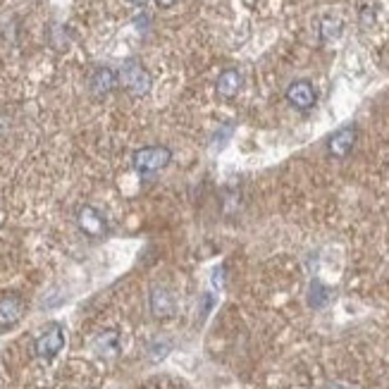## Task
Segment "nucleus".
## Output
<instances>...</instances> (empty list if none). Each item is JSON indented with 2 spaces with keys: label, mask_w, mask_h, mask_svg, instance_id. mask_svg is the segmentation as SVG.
I'll list each match as a JSON object with an SVG mask.
<instances>
[{
  "label": "nucleus",
  "mask_w": 389,
  "mask_h": 389,
  "mask_svg": "<svg viewBox=\"0 0 389 389\" xmlns=\"http://www.w3.org/2000/svg\"><path fill=\"white\" fill-rule=\"evenodd\" d=\"M148 308L155 320H172L177 315V296L168 285H153L148 289Z\"/></svg>",
  "instance_id": "4"
},
{
  "label": "nucleus",
  "mask_w": 389,
  "mask_h": 389,
  "mask_svg": "<svg viewBox=\"0 0 389 389\" xmlns=\"http://www.w3.org/2000/svg\"><path fill=\"white\" fill-rule=\"evenodd\" d=\"M356 141H358V129H356L354 124H346V127L337 129L327 138V153L341 160V158H346L354 150Z\"/></svg>",
  "instance_id": "7"
},
{
  "label": "nucleus",
  "mask_w": 389,
  "mask_h": 389,
  "mask_svg": "<svg viewBox=\"0 0 389 389\" xmlns=\"http://www.w3.org/2000/svg\"><path fill=\"white\" fill-rule=\"evenodd\" d=\"M117 75H120V84L129 91L131 96H146L150 91V84H153L150 82L148 70L143 67L138 60H127Z\"/></svg>",
  "instance_id": "2"
},
{
  "label": "nucleus",
  "mask_w": 389,
  "mask_h": 389,
  "mask_svg": "<svg viewBox=\"0 0 389 389\" xmlns=\"http://www.w3.org/2000/svg\"><path fill=\"white\" fill-rule=\"evenodd\" d=\"M217 96L225 98V101H232V98L241 91V75L239 70H225L220 77H217Z\"/></svg>",
  "instance_id": "11"
},
{
  "label": "nucleus",
  "mask_w": 389,
  "mask_h": 389,
  "mask_svg": "<svg viewBox=\"0 0 389 389\" xmlns=\"http://www.w3.org/2000/svg\"><path fill=\"white\" fill-rule=\"evenodd\" d=\"M129 3H134V5H138V8H141V5H146L148 0H129Z\"/></svg>",
  "instance_id": "15"
},
{
  "label": "nucleus",
  "mask_w": 389,
  "mask_h": 389,
  "mask_svg": "<svg viewBox=\"0 0 389 389\" xmlns=\"http://www.w3.org/2000/svg\"><path fill=\"white\" fill-rule=\"evenodd\" d=\"M120 84V75L113 67H96L89 77V91L98 98L108 96Z\"/></svg>",
  "instance_id": "10"
},
{
  "label": "nucleus",
  "mask_w": 389,
  "mask_h": 389,
  "mask_svg": "<svg viewBox=\"0 0 389 389\" xmlns=\"http://www.w3.org/2000/svg\"><path fill=\"white\" fill-rule=\"evenodd\" d=\"M26 313V301L19 294L0 296V329L15 327Z\"/></svg>",
  "instance_id": "6"
},
{
  "label": "nucleus",
  "mask_w": 389,
  "mask_h": 389,
  "mask_svg": "<svg viewBox=\"0 0 389 389\" xmlns=\"http://www.w3.org/2000/svg\"><path fill=\"white\" fill-rule=\"evenodd\" d=\"M77 227L82 229V234H87L89 239H101L108 234V220L98 208L94 206H82L77 210Z\"/></svg>",
  "instance_id": "5"
},
{
  "label": "nucleus",
  "mask_w": 389,
  "mask_h": 389,
  "mask_svg": "<svg viewBox=\"0 0 389 389\" xmlns=\"http://www.w3.org/2000/svg\"><path fill=\"white\" fill-rule=\"evenodd\" d=\"M341 31H344V22H341L339 17H322V22H320V41L322 43L337 41L341 36Z\"/></svg>",
  "instance_id": "12"
},
{
  "label": "nucleus",
  "mask_w": 389,
  "mask_h": 389,
  "mask_svg": "<svg viewBox=\"0 0 389 389\" xmlns=\"http://www.w3.org/2000/svg\"><path fill=\"white\" fill-rule=\"evenodd\" d=\"M158 5H160V8H172V5L177 3V0H155Z\"/></svg>",
  "instance_id": "14"
},
{
  "label": "nucleus",
  "mask_w": 389,
  "mask_h": 389,
  "mask_svg": "<svg viewBox=\"0 0 389 389\" xmlns=\"http://www.w3.org/2000/svg\"><path fill=\"white\" fill-rule=\"evenodd\" d=\"M325 389H346L344 385H327Z\"/></svg>",
  "instance_id": "16"
},
{
  "label": "nucleus",
  "mask_w": 389,
  "mask_h": 389,
  "mask_svg": "<svg viewBox=\"0 0 389 389\" xmlns=\"http://www.w3.org/2000/svg\"><path fill=\"white\" fill-rule=\"evenodd\" d=\"M65 349V327L60 322H50L34 341V354L41 361H53Z\"/></svg>",
  "instance_id": "3"
},
{
  "label": "nucleus",
  "mask_w": 389,
  "mask_h": 389,
  "mask_svg": "<svg viewBox=\"0 0 389 389\" xmlns=\"http://www.w3.org/2000/svg\"><path fill=\"white\" fill-rule=\"evenodd\" d=\"M172 163V150L168 146H143L134 150L131 155V168L136 170L141 177H150V175H158L160 170H165L168 165Z\"/></svg>",
  "instance_id": "1"
},
{
  "label": "nucleus",
  "mask_w": 389,
  "mask_h": 389,
  "mask_svg": "<svg viewBox=\"0 0 389 389\" xmlns=\"http://www.w3.org/2000/svg\"><path fill=\"white\" fill-rule=\"evenodd\" d=\"M287 101L292 103L296 110H311L313 105L318 103V94H315V87L308 79H296L287 89Z\"/></svg>",
  "instance_id": "8"
},
{
  "label": "nucleus",
  "mask_w": 389,
  "mask_h": 389,
  "mask_svg": "<svg viewBox=\"0 0 389 389\" xmlns=\"http://www.w3.org/2000/svg\"><path fill=\"white\" fill-rule=\"evenodd\" d=\"M308 303H311V308H322L329 303V289L322 285V282H311V287H308Z\"/></svg>",
  "instance_id": "13"
},
{
  "label": "nucleus",
  "mask_w": 389,
  "mask_h": 389,
  "mask_svg": "<svg viewBox=\"0 0 389 389\" xmlns=\"http://www.w3.org/2000/svg\"><path fill=\"white\" fill-rule=\"evenodd\" d=\"M94 354L103 361H113L122 354V334L117 329H103L94 337Z\"/></svg>",
  "instance_id": "9"
}]
</instances>
